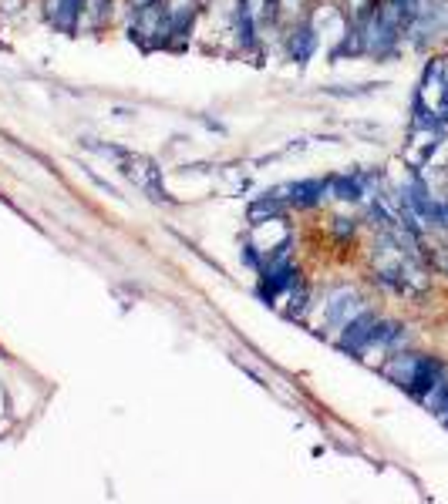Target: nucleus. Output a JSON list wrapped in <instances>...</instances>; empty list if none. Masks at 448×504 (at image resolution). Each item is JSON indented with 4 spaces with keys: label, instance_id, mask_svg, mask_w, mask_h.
Listing matches in <instances>:
<instances>
[{
    "label": "nucleus",
    "instance_id": "1",
    "mask_svg": "<svg viewBox=\"0 0 448 504\" xmlns=\"http://www.w3.org/2000/svg\"><path fill=\"white\" fill-rule=\"evenodd\" d=\"M445 373H448V367H445V360H438V357H418V363H415V373H412V384L404 387V394L408 397H415L418 404L425 400L432 390H435L442 380H445Z\"/></svg>",
    "mask_w": 448,
    "mask_h": 504
},
{
    "label": "nucleus",
    "instance_id": "2",
    "mask_svg": "<svg viewBox=\"0 0 448 504\" xmlns=\"http://www.w3.org/2000/svg\"><path fill=\"white\" fill-rule=\"evenodd\" d=\"M85 11V0H55V7H51V17L61 31H75L78 27V17Z\"/></svg>",
    "mask_w": 448,
    "mask_h": 504
}]
</instances>
